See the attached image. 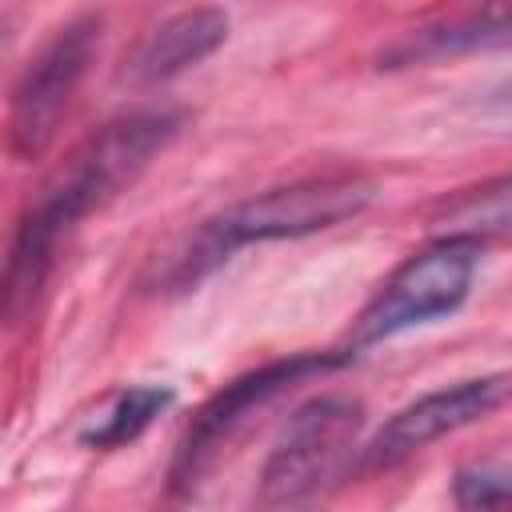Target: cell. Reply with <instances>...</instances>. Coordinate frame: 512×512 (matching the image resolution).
I'll return each instance as SVG.
<instances>
[{"label":"cell","mask_w":512,"mask_h":512,"mask_svg":"<svg viewBox=\"0 0 512 512\" xmlns=\"http://www.w3.org/2000/svg\"><path fill=\"white\" fill-rule=\"evenodd\" d=\"M176 132H180V116H172V112H156V108L128 112V116L108 120L64 160V168L40 188V196L24 208V216L16 224L8 264H4L8 324H16L32 308L60 240L88 212H96L112 196H120L152 164V156L172 144Z\"/></svg>","instance_id":"obj_1"},{"label":"cell","mask_w":512,"mask_h":512,"mask_svg":"<svg viewBox=\"0 0 512 512\" xmlns=\"http://www.w3.org/2000/svg\"><path fill=\"white\" fill-rule=\"evenodd\" d=\"M372 196H376V184L364 176H352V172L312 176V180L256 192V196L240 200L236 208L200 224L192 244L172 260L168 284H176V288L196 284L216 264H224L240 244L288 240V236H308V232L332 228V224L364 212L372 204Z\"/></svg>","instance_id":"obj_2"},{"label":"cell","mask_w":512,"mask_h":512,"mask_svg":"<svg viewBox=\"0 0 512 512\" xmlns=\"http://www.w3.org/2000/svg\"><path fill=\"white\" fill-rule=\"evenodd\" d=\"M364 428V404L352 396H316L300 404L264 472H260V500L268 508H304L320 500L352 464V452H360L356 436Z\"/></svg>","instance_id":"obj_3"},{"label":"cell","mask_w":512,"mask_h":512,"mask_svg":"<svg viewBox=\"0 0 512 512\" xmlns=\"http://www.w3.org/2000/svg\"><path fill=\"white\" fill-rule=\"evenodd\" d=\"M476 264H480V244L460 236H436L428 248L412 252L360 308L352 324V348L388 340L404 328L456 312L472 288Z\"/></svg>","instance_id":"obj_4"},{"label":"cell","mask_w":512,"mask_h":512,"mask_svg":"<svg viewBox=\"0 0 512 512\" xmlns=\"http://www.w3.org/2000/svg\"><path fill=\"white\" fill-rule=\"evenodd\" d=\"M100 32L104 20L96 12H80L64 20L24 64L12 88V120H8V140L20 160H36L52 144L80 80L88 76V64L100 48Z\"/></svg>","instance_id":"obj_5"},{"label":"cell","mask_w":512,"mask_h":512,"mask_svg":"<svg viewBox=\"0 0 512 512\" xmlns=\"http://www.w3.org/2000/svg\"><path fill=\"white\" fill-rule=\"evenodd\" d=\"M352 352H296V356H284V360H268L244 376H236L232 384H224L212 400H204V408L192 416L184 440H180V452H176V464H172V492H188L204 468L212 464V456L228 444V436L256 412L264 408L272 396H280L284 388L316 376V372H332L340 364H348Z\"/></svg>","instance_id":"obj_6"},{"label":"cell","mask_w":512,"mask_h":512,"mask_svg":"<svg viewBox=\"0 0 512 512\" xmlns=\"http://www.w3.org/2000/svg\"><path fill=\"white\" fill-rule=\"evenodd\" d=\"M512 396V376L496 372V376H472V380H456L448 388H436L420 400H412L408 408H400L368 444H360L356 468L376 472V468H396L400 460H408L412 452L428 448L432 440L460 432L476 420H484L488 412H496L504 400Z\"/></svg>","instance_id":"obj_7"},{"label":"cell","mask_w":512,"mask_h":512,"mask_svg":"<svg viewBox=\"0 0 512 512\" xmlns=\"http://www.w3.org/2000/svg\"><path fill=\"white\" fill-rule=\"evenodd\" d=\"M476 48H512V8H476V12H460V16L408 28L396 44L380 52V68L424 64V60L476 52Z\"/></svg>","instance_id":"obj_8"},{"label":"cell","mask_w":512,"mask_h":512,"mask_svg":"<svg viewBox=\"0 0 512 512\" xmlns=\"http://www.w3.org/2000/svg\"><path fill=\"white\" fill-rule=\"evenodd\" d=\"M228 36V16L220 8H188L168 16L160 28H152L144 36V44L136 48V56L128 60V76L132 80H168L192 64H200L204 56H212Z\"/></svg>","instance_id":"obj_9"},{"label":"cell","mask_w":512,"mask_h":512,"mask_svg":"<svg viewBox=\"0 0 512 512\" xmlns=\"http://www.w3.org/2000/svg\"><path fill=\"white\" fill-rule=\"evenodd\" d=\"M172 388L164 384H132V388H120L84 428H80V444L84 448H120V444H132L168 404H172Z\"/></svg>","instance_id":"obj_10"},{"label":"cell","mask_w":512,"mask_h":512,"mask_svg":"<svg viewBox=\"0 0 512 512\" xmlns=\"http://www.w3.org/2000/svg\"><path fill=\"white\" fill-rule=\"evenodd\" d=\"M500 232H512V176L460 192L436 216V236H460L480 244L484 236Z\"/></svg>","instance_id":"obj_11"},{"label":"cell","mask_w":512,"mask_h":512,"mask_svg":"<svg viewBox=\"0 0 512 512\" xmlns=\"http://www.w3.org/2000/svg\"><path fill=\"white\" fill-rule=\"evenodd\" d=\"M452 500L460 512H512V468L508 464H468L452 480Z\"/></svg>","instance_id":"obj_12"},{"label":"cell","mask_w":512,"mask_h":512,"mask_svg":"<svg viewBox=\"0 0 512 512\" xmlns=\"http://www.w3.org/2000/svg\"><path fill=\"white\" fill-rule=\"evenodd\" d=\"M492 104H496V108H512V80H504V84L492 92Z\"/></svg>","instance_id":"obj_13"}]
</instances>
